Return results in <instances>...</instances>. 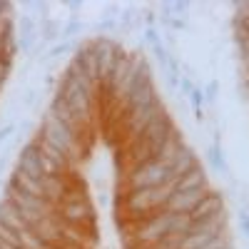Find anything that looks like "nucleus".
<instances>
[{
  "label": "nucleus",
  "instance_id": "obj_1",
  "mask_svg": "<svg viewBox=\"0 0 249 249\" xmlns=\"http://www.w3.org/2000/svg\"><path fill=\"white\" fill-rule=\"evenodd\" d=\"M170 182H177L172 177V170L170 164H162V162H144L140 167H135L132 172H127L124 177V187L130 190H142V187H162V184H170Z\"/></svg>",
  "mask_w": 249,
  "mask_h": 249
},
{
  "label": "nucleus",
  "instance_id": "obj_2",
  "mask_svg": "<svg viewBox=\"0 0 249 249\" xmlns=\"http://www.w3.org/2000/svg\"><path fill=\"white\" fill-rule=\"evenodd\" d=\"M60 219H65L70 224H80V227H88V230H95V210L90 207L88 199H62L57 204V212Z\"/></svg>",
  "mask_w": 249,
  "mask_h": 249
},
{
  "label": "nucleus",
  "instance_id": "obj_3",
  "mask_svg": "<svg viewBox=\"0 0 249 249\" xmlns=\"http://www.w3.org/2000/svg\"><path fill=\"white\" fill-rule=\"evenodd\" d=\"M207 195H210V187H197V190H187V192H172L170 202L164 204V210L175 212V214H190Z\"/></svg>",
  "mask_w": 249,
  "mask_h": 249
},
{
  "label": "nucleus",
  "instance_id": "obj_4",
  "mask_svg": "<svg viewBox=\"0 0 249 249\" xmlns=\"http://www.w3.org/2000/svg\"><path fill=\"white\" fill-rule=\"evenodd\" d=\"M224 214V199H222V192L217 190H210V195H207L195 210L190 212V219L192 222H204V219H212V217H219Z\"/></svg>",
  "mask_w": 249,
  "mask_h": 249
},
{
  "label": "nucleus",
  "instance_id": "obj_5",
  "mask_svg": "<svg viewBox=\"0 0 249 249\" xmlns=\"http://www.w3.org/2000/svg\"><path fill=\"white\" fill-rule=\"evenodd\" d=\"M0 222H3L5 227H10V230H15V232L28 230V224L23 222V212H20L10 199L0 202Z\"/></svg>",
  "mask_w": 249,
  "mask_h": 249
},
{
  "label": "nucleus",
  "instance_id": "obj_6",
  "mask_svg": "<svg viewBox=\"0 0 249 249\" xmlns=\"http://www.w3.org/2000/svg\"><path fill=\"white\" fill-rule=\"evenodd\" d=\"M197 164H199V160H197V155H195V150L192 147H184L179 155H177V160L170 164V170H172V177L179 182L187 172H190V170H195L197 167Z\"/></svg>",
  "mask_w": 249,
  "mask_h": 249
},
{
  "label": "nucleus",
  "instance_id": "obj_7",
  "mask_svg": "<svg viewBox=\"0 0 249 249\" xmlns=\"http://www.w3.org/2000/svg\"><path fill=\"white\" fill-rule=\"evenodd\" d=\"M197 187H210V179H207V172L202 164H197L195 170H190L175 187V192H187V190H197Z\"/></svg>",
  "mask_w": 249,
  "mask_h": 249
},
{
  "label": "nucleus",
  "instance_id": "obj_8",
  "mask_svg": "<svg viewBox=\"0 0 249 249\" xmlns=\"http://www.w3.org/2000/svg\"><path fill=\"white\" fill-rule=\"evenodd\" d=\"M40 33H43V40H45V43H55V40L62 35V25L57 23V20L43 18V20H40Z\"/></svg>",
  "mask_w": 249,
  "mask_h": 249
},
{
  "label": "nucleus",
  "instance_id": "obj_9",
  "mask_svg": "<svg viewBox=\"0 0 249 249\" xmlns=\"http://www.w3.org/2000/svg\"><path fill=\"white\" fill-rule=\"evenodd\" d=\"M207 160H210V164H212L217 172H227V162H224V155H222L219 142H214V144H210V147H207Z\"/></svg>",
  "mask_w": 249,
  "mask_h": 249
},
{
  "label": "nucleus",
  "instance_id": "obj_10",
  "mask_svg": "<svg viewBox=\"0 0 249 249\" xmlns=\"http://www.w3.org/2000/svg\"><path fill=\"white\" fill-rule=\"evenodd\" d=\"M18 28H20L18 35H37V23H35L33 15H20Z\"/></svg>",
  "mask_w": 249,
  "mask_h": 249
},
{
  "label": "nucleus",
  "instance_id": "obj_11",
  "mask_svg": "<svg viewBox=\"0 0 249 249\" xmlns=\"http://www.w3.org/2000/svg\"><path fill=\"white\" fill-rule=\"evenodd\" d=\"M70 53H75L72 43H70V40H62V43H55V45L48 50L45 57H62V55H70Z\"/></svg>",
  "mask_w": 249,
  "mask_h": 249
},
{
  "label": "nucleus",
  "instance_id": "obj_12",
  "mask_svg": "<svg viewBox=\"0 0 249 249\" xmlns=\"http://www.w3.org/2000/svg\"><path fill=\"white\" fill-rule=\"evenodd\" d=\"M77 33H82V23H80L77 18H72L70 23H68L65 28H62V37H65V40H70V37H75Z\"/></svg>",
  "mask_w": 249,
  "mask_h": 249
},
{
  "label": "nucleus",
  "instance_id": "obj_13",
  "mask_svg": "<svg viewBox=\"0 0 249 249\" xmlns=\"http://www.w3.org/2000/svg\"><path fill=\"white\" fill-rule=\"evenodd\" d=\"M35 40H37V35H18V50L30 53L35 48Z\"/></svg>",
  "mask_w": 249,
  "mask_h": 249
},
{
  "label": "nucleus",
  "instance_id": "obj_14",
  "mask_svg": "<svg viewBox=\"0 0 249 249\" xmlns=\"http://www.w3.org/2000/svg\"><path fill=\"white\" fill-rule=\"evenodd\" d=\"M217 90H219V82H217V80L207 82V88L202 90V92H204V102H214V100H217Z\"/></svg>",
  "mask_w": 249,
  "mask_h": 249
},
{
  "label": "nucleus",
  "instance_id": "obj_15",
  "mask_svg": "<svg viewBox=\"0 0 249 249\" xmlns=\"http://www.w3.org/2000/svg\"><path fill=\"white\" fill-rule=\"evenodd\" d=\"M144 43H147V45H160V33H157V28H144Z\"/></svg>",
  "mask_w": 249,
  "mask_h": 249
},
{
  "label": "nucleus",
  "instance_id": "obj_16",
  "mask_svg": "<svg viewBox=\"0 0 249 249\" xmlns=\"http://www.w3.org/2000/svg\"><path fill=\"white\" fill-rule=\"evenodd\" d=\"M15 135V122H5V124H0V144H3L8 137Z\"/></svg>",
  "mask_w": 249,
  "mask_h": 249
},
{
  "label": "nucleus",
  "instance_id": "obj_17",
  "mask_svg": "<svg viewBox=\"0 0 249 249\" xmlns=\"http://www.w3.org/2000/svg\"><path fill=\"white\" fill-rule=\"evenodd\" d=\"M179 90H182V95L190 97V92L195 90V82H192V77H190V75H182V80H179Z\"/></svg>",
  "mask_w": 249,
  "mask_h": 249
},
{
  "label": "nucleus",
  "instance_id": "obj_18",
  "mask_svg": "<svg viewBox=\"0 0 249 249\" xmlns=\"http://www.w3.org/2000/svg\"><path fill=\"white\" fill-rule=\"evenodd\" d=\"M132 20H135V10H132V8H127V10L120 13V25H122V28H130Z\"/></svg>",
  "mask_w": 249,
  "mask_h": 249
},
{
  "label": "nucleus",
  "instance_id": "obj_19",
  "mask_svg": "<svg viewBox=\"0 0 249 249\" xmlns=\"http://www.w3.org/2000/svg\"><path fill=\"white\" fill-rule=\"evenodd\" d=\"M187 10H190V3H187V0H177V3H172V13H175V18H184Z\"/></svg>",
  "mask_w": 249,
  "mask_h": 249
},
{
  "label": "nucleus",
  "instance_id": "obj_20",
  "mask_svg": "<svg viewBox=\"0 0 249 249\" xmlns=\"http://www.w3.org/2000/svg\"><path fill=\"white\" fill-rule=\"evenodd\" d=\"M162 25H167V28H172V30H184V28H187V20H184V18H170L167 23H162Z\"/></svg>",
  "mask_w": 249,
  "mask_h": 249
},
{
  "label": "nucleus",
  "instance_id": "obj_21",
  "mask_svg": "<svg viewBox=\"0 0 249 249\" xmlns=\"http://www.w3.org/2000/svg\"><path fill=\"white\" fill-rule=\"evenodd\" d=\"M239 227H242L244 237L249 239V212H247V210H242V214H239Z\"/></svg>",
  "mask_w": 249,
  "mask_h": 249
},
{
  "label": "nucleus",
  "instance_id": "obj_22",
  "mask_svg": "<svg viewBox=\"0 0 249 249\" xmlns=\"http://www.w3.org/2000/svg\"><path fill=\"white\" fill-rule=\"evenodd\" d=\"M97 28H100V30H107V33H110V30H115V20H110V18H102Z\"/></svg>",
  "mask_w": 249,
  "mask_h": 249
},
{
  "label": "nucleus",
  "instance_id": "obj_23",
  "mask_svg": "<svg viewBox=\"0 0 249 249\" xmlns=\"http://www.w3.org/2000/svg\"><path fill=\"white\" fill-rule=\"evenodd\" d=\"M144 23H147V28H155V23H157V13H155V10H147V13H144Z\"/></svg>",
  "mask_w": 249,
  "mask_h": 249
},
{
  "label": "nucleus",
  "instance_id": "obj_24",
  "mask_svg": "<svg viewBox=\"0 0 249 249\" xmlns=\"http://www.w3.org/2000/svg\"><path fill=\"white\" fill-rule=\"evenodd\" d=\"M33 102H35V90H28L25 92V105H33Z\"/></svg>",
  "mask_w": 249,
  "mask_h": 249
},
{
  "label": "nucleus",
  "instance_id": "obj_25",
  "mask_svg": "<svg viewBox=\"0 0 249 249\" xmlns=\"http://www.w3.org/2000/svg\"><path fill=\"white\" fill-rule=\"evenodd\" d=\"M68 8H70V10H80V8H82V3H77V0H72V3H68Z\"/></svg>",
  "mask_w": 249,
  "mask_h": 249
},
{
  "label": "nucleus",
  "instance_id": "obj_26",
  "mask_svg": "<svg viewBox=\"0 0 249 249\" xmlns=\"http://www.w3.org/2000/svg\"><path fill=\"white\" fill-rule=\"evenodd\" d=\"M5 162H8V155L0 157V175H3V170H5Z\"/></svg>",
  "mask_w": 249,
  "mask_h": 249
}]
</instances>
